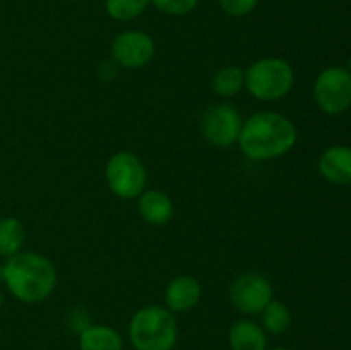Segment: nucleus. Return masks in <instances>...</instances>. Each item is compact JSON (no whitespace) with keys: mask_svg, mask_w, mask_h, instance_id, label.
<instances>
[{"mask_svg":"<svg viewBox=\"0 0 351 350\" xmlns=\"http://www.w3.org/2000/svg\"><path fill=\"white\" fill-rule=\"evenodd\" d=\"M263 316V329L269 335H283L285 331H288L291 325V312L288 309L287 304H283L281 301H273L264 307V311L261 312Z\"/></svg>","mask_w":351,"mask_h":350,"instance_id":"f3484780","label":"nucleus"},{"mask_svg":"<svg viewBox=\"0 0 351 350\" xmlns=\"http://www.w3.org/2000/svg\"><path fill=\"white\" fill-rule=\"evenodd\" d=\"M348 71L351 72V57H350V60H348Z\"/></svg>","mask_w":351,"mask_h":350,"instance_id":"b1692460","label":"nucleus"},{"mask_svg":"<svg viewBox=\"0 0 351 350\" xmlns=\"http://www.w3.org/2000/svg\"><path fill=\"white\" fill-rule=\"evenodd\" d=\"M79 350H123V340L112 326L89 325L79 333Z\"/></svg>","mask_w":351,"mask_h":350,"instance_id":"4468645a","label":"nucleus"},{"mask_svg":"<svg viewBox=\"0 0 351 350\" xmlns=\"http://www.w3.org/2000/svg\"><path fill=\"white\" fill-rule=\"evenodd\" d=\"M105 178L117 198L134 199L146 189L147 170L139 156L130 151H119L106 161Z\"/></svg>","mask_w":351,"mask_h":350,"instance_id":"39448f33","label":"nucleus"},{"mask_svg":"<svg viewBox=\"0 0 351 350\" xmlns=\"http://www.w3.org/2000/svg\"><path fill=\"white\" fill-rule=\"evenodd\" d=\"M266 350H293L290 347H273V349H266Z\"/></svg>","mask_w":351,"mask_h":350,"instance_id":"412c9836","label":"nucleus"},{"mask_svg":"<svg viewBox=\"0 0 351 350\" xmlns=\"http://www.w3.org/2000/svg\"><path fill=\"white\" fill-rule=\"evenodd\" d=\"M228 343L232 350H266L267 333L252 319H239L230 326Z\"/></svg>","mask_w":351,"mask_h":350,"instance_id":"ddd939ff","label":"nucleus"},{"mask_svg":"<svg viewBox=\"0 0 351 350\" xmlns=\"http://www.w3.org/2000/svg\"><path fill=\"white\" fill-rule=\"evenodd\" d=\"M149 3L167 16H185L197 7L199 0H149Z\"/></svg>","mask_w":351,"mask_h":350,"instance_id":"6ab92c4d","label":"nucleus"},{"mask_svg":"<svg viewBox=\"0 0 351 350\" xmlns=\"http://www.w3.org/2000/svg\"><path fill=\"white\" fill-rule=\"evenodd\" d=\"M314 100L319 110L339 115L351 106V72L345 67H328L314 82Z\"/></svg>","mask_w":351,"mask_h":350,"instance_id":"423d86ee","label":"nucleus"},{"mask_svg":"<svg viewBox=\"0 0 351 350\" xmlns=\"http://www.w3.org/2000/svg\"><path fill=\"white\" fill-rule=\"evenodd\" d=\"M26 240V229L23 222L14 216H5L0 220V256L10 257L21 253Z\"/></svg>","mask_w":351,"mask_h":350,"instance_id":"dca6fc26","label":"nucleus"},{"mask_svg":"<svg viewBox=\"0 0 351 350\" xmlns=\"http://www.w3.org/2000/svg\"><path fill=\"white\" fill-rule=\"evenodd\" d=\"M298 141V130L287 115L278 112H257L243 120L239 136L242 153L249 160L269 161L287 154Z\"/></svg>","mask_w":351,"mask_h":350,"instance_id":"f257e3e1","label":"nucleus"},{"mask_svg":"<svg viewBox=\"0 0 351 350\" xmlns=\"http://www.w3.org/2000/svg\"><path fill=\"white\" fill-rule=\"evenodd\" d=\"M0 281H3V264H0Z\"/></svg>","mask_w":351,"mask_h":350,"instance_id":"4be33fe9","label":"nucleus"},{"mask_svg":"<svg viewBox=\"0 0 351 350\" xmlns=\"http://www.w3.org/2000/svg\"><path fill=\"white\" fill-rule=\"evenodd\" d=\"M293 84L295 71L283 58H261L245 71L247 91L259 102H278L291 91Z\"/></svg>","mask_w":351,"mask_h":350,"instance_id":"20e7f679","label":"nucleus"},{"mask_svg":"<svg viewBox=\"0 0 351 350\" xmlns=\"http://www.w3.org/2000/svg\"><path fill=\"white\" fill-rule=\"evenodd\" d=\"M127 333L136 350H173L178 342V323L167 307L149 304L134 312Z\"/></svg>","mask_w":351,"mask_h":350,"instance_id":"7ed1b4c3","label":"nucleus"},{"mask_svg":"<svg viewBox=\"0 0 351 350\" xmlns=\"http://www.w3.org/2000/svg\"><path fill=\"white\" fill-rule=\"evenodd\" d=\"M259 0H219V7L230 17L249 16L256 10Z\"/></svg>","mask_w":351,"mask_h":350,"instance_id":"aec40b11","label":"nucleus"},{"mask_svg":"<svg viewBox=\"0 0 351 350\" xmlns=\"http://www.w3.org/2000/svg\"><path fill=\"white\" fill-rule=\"evenodd\" d=\"M2 305H3V295L2 292H0V309H2Z\"/></svg>","mask_w":351,"mask_h":350,"instance_id":"5701e85b","label":"nucleus"},{"mask_svg":"<svg viewBox=\"0 0 351 350\" xmlns=\"http://www.w3.org/2000/svg\"><path fill=\"white\" fill-rule=\"evenodd\" d=\"M153 38L144 31H123L112 41V58L123 69H141L154 57Z\"/></svg>","mask_w":351,"mask_h":350,"instance_id":"1a4fd4ad","label":"nucleus"},{"mask_svg":"<svg viewBox=\"0 0 351 350\" xmlns=\"http://www.w3.org/2000/svg\"><path fill=\"white\" fill-rule=\"evenodd\" d=\"M319 172L331 184H351V148L343 144L328 148L319 158Z\"/></svg>","mask_w":351,"mask_h":350,"instance_id":"9b49d317","label":"nucleus"},{"mask_svg":"<svg viewBox=\"0 0 351 350\" xmlns=\"http://www.w3.org/2000/svg\"><path fill=\"white\" fill-rule=\"evenodd\" d=\"M243 120L239 110L228 103H219L206 108L201 119L202 136L216 148H228L239 143Z\"/></svg>","mask_w":351,"mask_h":350,"instance_id":"6e6552de","label":"nucleus"},{"mask_svg":"<svg viewBox=\"0 0 351 350\" xmlns=\"http://www.w3.org/2000/svg\"><path fill=\"white\" fill-rule=\"evenodd\" d=\"M202 287L197 278L180 275L168 283L165 290V304L168 311L173 314L177 312H189L201 302Z\"/></svg>","mask_w":351,"mask_h":350,"instance_id":"9d476101","label":"nucleus"},{"mask_svg":"<svg viewBox=\"0 0 351 350\" xmlns=\"http://www.w3.org/2000/svg\"><path fill=\"white\" fill-rule=\"evenodd\" d=\"M137 209L144 222L149 225H165L173 218L175 206L168 194L158 189H144L137 198Z\"/></svg>","mask_w":351,"mask_h":350,"instance_id":"f8f14e48","label":"nucleus"},{"mask_svg":"<svg viewBox=\"0 0 351 350\" xmlns=\"http://www.w3.org/2000/svg\"><path fill=\"white\" fill-rule=\"evenodd\" d=\"M230 301L233 307L245 316H257L273 301V287L264 275L247 271L239 275L230 285Z\"/></svg>","mask_w":351,"mask_h":350,"instance_id":"0eeeda50","label":"nucleus"},{"mask_svg":"<svg viewBox=\"0 0 351 350\" xmlns=\"http://www.w3.org/2000/svg\"><path fill=\"white\" fill-rule=\"evenodd\" d=\"M149 5V0H105V9L112 19L132 21Z\"/></svg>","mask_w":351,"mask_h":350,"instance_id":"a211bd4d","label":"nucleus"},{"mask_svg":"<svg viewBox=\"0 0 351 350\" xmlns=\"http://www.w3.org/2000/svg\"><path fill=\"white\" fill-rule=\"evenodd\" d=\"M3 283L17 301L38 304L53 294L57 270L43 254L21 250L3 263Z\"/></svg>","mask_w":351,"mask_h":350,"instance_id":"f03ea898","label":"nucleus"},{"mask_svg":"<svg viewBox=\"0 0 351 350\" xmlns=\"http://www.w3.org/2000/svg\"><path fill=\"white\" fill-rule=\"evenodd\" d=\"M211 88L221 98H233L245 88V71L239 65H226L213 75Z\"/></svg>","mask_w":351,"mask_h":350,"instance_id":"2eb2a0df","label":"nucleus"}]
</instances>
